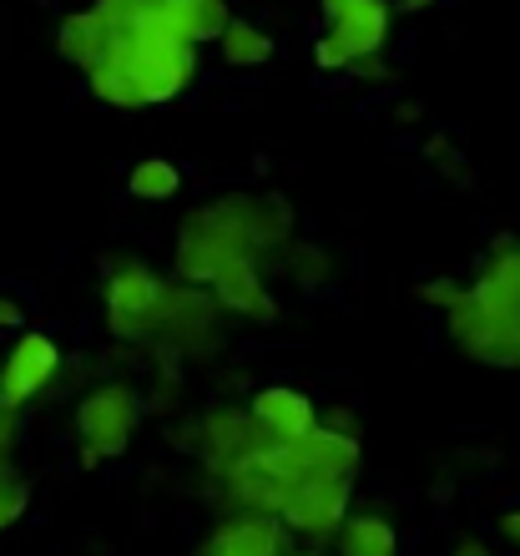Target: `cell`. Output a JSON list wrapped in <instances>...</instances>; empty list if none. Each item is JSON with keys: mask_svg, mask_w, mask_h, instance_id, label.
<instances>
[{"mask_svg": "<svg viewBox=\"0 0 520 556\" xmlns=\"http://www.w3.org/2000/svg\"><path fill=\"white\" fill-rule=\"evenodd\" d=\"M228 26H232L228 0H188V30H192V41H198V46L217 41Z\"/></svg>", "mask_w": 520, "mask_h": 556, "instance_id": "2e32d148", "label": "cell"}, {"mask_svg": "<svg viewBox=\"0 0 520 556\" xmlns=\"http://www.w3.org/2000/svg\"><path fill=\"white\" fill-rule=\"evenodd\" d=\"M137 415H142V405H137L127 384H97L76 405V435H81V445L102 451V460L106 455H127Z\"/></svg>", "mask_w": 520, "mask_h": 556, "instance_id": "5b68a950", "label": "cell"}, {"mask_svg": "<svg viewBox=\"0 0 520 556\" xmlns=\"http://www.w3.org/2000/svg\"><path fill=\"white\" fill-rule=\"evenodd\" d=\"M324 21L354 56H379L390 41V0H324Z\"/></svg>", "mask_w": 520, "mask_h": 556, "instance_id": "52a82bcc", "label": "cell"}, {"mask_svg": "<svg viewBox=\"0 0 520 556\" xmlns=\"http://www.w3.org/2000/svg\"><path fill=\"white\" fill-rule=\"evenodd\" d=\"M192 556H283V527H278V516L243 511L223 521Z\"/></svg>", "mask_w": 520, "mask_h": 556, "instance_id": "9c48e42d", "label": "cell"}, {"mask_svg": "<svg viewBox=\"0 0 520 556\" xmlns=\"http://www.w3.org/2000/svg\"><path fill=\"white\" fill-rule=\"evenodd\" d=\"M213 299L223 308H232V314H248V319H258V324H274L278 319V304H274V293L263 289V268H258V258H253V253L228 258V264L217 268Z\"/></svg>", "mask_w": 520, "mask_h": 556, "instance_id": "ba28073f", "label": "cell"}, {"mask_svg": "<svg viewBox=\"0 0 520 556\" xmlns=\"http://www.w3.org/2000/svg\"><path fill=\"white\" fill-rule=\"evenodd\" d=\"M289 274L299 278V283H324V253L314 249V243H293V253H289Z\"/></svg>", "mask_w": 520, "mask_h": 556, "instance_id": "ffe728a7", "label": "cell"}, {"mask_svg": "<svg viewBox=\"0 0 520 556\" xmlns=\"http://www.w3.org/2000/svg\"><path fill=\"white\" fill-rule=\"evenodd\" d=\"M333 542H339V556H399V536H394L390 516L379 511H354Z\"/></svg>", "mask_w": 520, "mask_h": 556, "instance_id": "7c38bea8", "label": "cell"}, {"mask_svg": "<svg viewBox=\"0 0 520 556\" xmlns=\"http://www.w3.org/2000/svg\"><path fill=\"white\" fill-rule=\"evenodd\" d=\"M15 415H21V410H15L11 400L0 395V455L11 451V440H15Z\"/></svg>", "mask_w": 520, "mask_h": 556, "instance_id": "44dd1931", "label": "cell"}, {"mask_svg": "<svg viewBox=\"0 0 520 556\" xmlns=\"http://www.w3.org/2000/svg\"><path fill=\"white\" fill-rule=\"evenodd\" d=\"M5 476H11V466H5V455H0V481H5Z\"/></svg>", "mask_w": 520, "mask_h": 556, "instance_id": "4316f807", "label": "cell"}, {"mask_svg": "<svg viewBox=\"0 0 520 556\" xmlns=\"http://www.w3.org/2000/svg\"><path fill=\"white\" fill-rule=\"evenodd\" d=\"M465 293H470V283H460V278H449V274H440V278H424V283H419L415 289V299L419 304H430V308H455L465 299Z\"/></svg>", "mask_w": 520, "mask_h": 556, "instance_id": "e0dca14e", "label": "cell"}, {"mask_svg": "<svg viewBox=\"0 0 520 556\" xmlns=\"http://www.w3.org/2000/svg\"><path fill=\"white\" fill-rule=\"evenodd\" d=\"M283 228H289V213L278 203H263L248 192L217 198V203L188 213L177 228V274L188 283H213L228 258H243V253L258 258L263 249H289Z\"/></svg>", "mask_w": 520, "mask_h": 556, "instance_id": "6da1fadb", "label": "cell"}, {"mask_svg": "<svg viewBox=\"0 0 520 556\" xmlns=\"http://www.w3.org/2000/svg\"><path fill=\"white\" fill-rule=\"evenodd\" d=\"M348 485L354 476H304L283 501V527H293L299 536H308L314 546H329L339 536V527L348 521Z\"/></svg>", "mask_w": 520, "mask_h": 556, "instance_id": "277c9868", "label": "cell"}, {"mask_svg": "<svg viewBox=\"0 0 520 556\" xmlns=\"http://www.w3.org/2000/svg\"><path fill=\"white\" fill-rule=\"evenodd\" d=\"M56 375H61L56 339H46L41 329H26V334L11 344L5 365H0V395L21 410V405H30V400L41 395L46 384H56Z\"/></svg>", "mask_w": 520, "mask_h": 556, "instance_id": "8992f818", "label": "cell"}, {"mask_svg": "<svg viewBox=\"0 0 520 556\" xmlns=\"http://www.w3.org/2000/svg\"><path fill=\"white\" fill-rule=\"evenodd\" d=\"M445 319H449V339L470 359L495 369H520V304L491 299V293H480L470 283V293L449 308Z\"/></svg>", "mask_w": 520, "mask_h": 556, "instance_id": "7a4b0ae2", "label": "cell"}, {"mask_svg": "<svg viewBox=\"0 0 520 556\" xmlns=\"http://www.w3.org/2000/svg\"><path fill=\"white\" fill-rule=\"evenodd\" d=\"M434 0H399V11H430Z\"/></svg>", "mask_w": 520, "mask_h": 556, "instance_id": "d4e9b609", "label": "cell"}, {"mask_svg": "<svg viewBox=\"0 0 520 556\" xmlns=\"http://www.w3.org/2000/svg\"><path fill=\"white\" fill-rule=\"evenodd\" d=\"M354 61H359V56H354V51H348L333 30H324V36L314 41V66H318V72H354Z\"/></svg>", "mask_w": 520, "mask_h": 556, "instance_id": "d6986e66", "label": "cell"}, {"mask_svg": "<svg viewBox=\"0 0 520 556\" xmlns=\"http://www.w3.org/2000/svg\"><path fill=\"white\" fill-rule=\"evenodd\" d=\"M167 278H157L147 264H116L106 274V324L116 339H142L152 344L157 314L167 304Z\"/></svg>", "mask_w": 520, "mask_h": 556, "instance_id": "3957f363", "label": "cell"}, {"mask_svg": "<svg viewBox=\"0 0 520 556\" xmlns=\"http://www.w3.org/2000/svg\"><path fill=\"white\" fill-rule=\"evenodd\" d=\"M26 506H30V485H26V476H5L0 481V531H11L21 516H26Z\"/></svg>", "mask_w": 520, "mask_h": 556, "instance_id": "ac0fdd59", "label": "cell"}, {"mask_svg": "<svg viewBox=\"0 0 520 556\" xmlns=\"http://www.w3.org/2000/svg\"><path fill=\"white\" fill-rule=\"evenodd\" d=\"M248 410L258 415L278 440H304V435H314L318 430L314 400H308L304 390H289V384H268V390H258Z\"/></svg>", "mask_w": 520, "mask_h": 556, "instance_id": "30bf717a", "label": "cell"}, {"mask_svg": "<svg viewBox=\"0 0 520 556\" xmlns=\"http://www.w3.org/2000/svg\"><path fill=\"white\" fill-rule=\"evenodd\" d=\"M56 46L61 56L72 61V66H81V72H97L106 56H112V26H106V15L91 5V11H72L66 21H61L56 30Z\"/></svg>", "mask_w": 520, "mask_h": 556, "instance_id": "8fae6325", "label": "cell"}, {"mask_svg": "<svg viewBox=\"0 0 520 556\" xmlns=\"http://www.w3.org/2000/svg\"><path fill=\"white\" fill-rule=\"evenodd\" d=\"M293 556H329V552H324V546H314V542H308V546H299V552H293Z\"/></svg>", "mask_w": 520, "mask_h": 556, "instance_id": "484cf974", "label": "cell"}, {"mask_svg": "<svg viewBox=\"0 0 520 556\" xmlns=\"http://www.w3.org/2000/svg\"><path fill=\"white\" fill-rule=\"evenodd\" d=\"M177 188H182V173L167 157H142L127 177V192L142 198V203H173Z\"/></svg>", "mask_w": 520, "mask_h": 556, "instance_id": "9a60e30c", "label": "cell"}, {"mask_svg": "<svg viewBox=\"0 0 520 556\" xmlns=\"http://www.w3.org/2000/svg\"><path fill=\"white\" fill-rule=\"evenodd\" d=\"M217 56L228 61V66H263V61H274V36L263 26H253V21H238L232 15V26L217 36Z\"/></svg>", "mask_w": 520, "mask_h": 556, "instance_id": "5bb4252c", "label": "cell"}, {"mask_svg": "<svg viewBox=\"0 0 520 556\" xmlns=\"http://www.w3.org/2000/svg\"><path fill=\"white\" fill-rule=\"evenodd\" d=\"M455 556H495V552L485 542H460V546H455Z\"/></svg>", "mask_w": 520, "mask_h": 556, "instance_id": "cb8c5ba5", "label": "cell"}, {"mask_svg": "<svg viewBox=\"0 0 520 556\" xmlns=\"http://www.w3.org/2000/svg\"><path fill=\"white\" fill-rule=\"evenodd\" d=\"M495 531L506 536L510 546H520V506H510V511H500V521H495Z\"/></svg>", "mask_w": 520, "mask_h": 556, "instance_id": "7402d4cb", "label": "cell"}, {"mask_svg": "<svg viewBox=\"0 0 520 556\" xmlns=\"http://www.w3.org/2000/svg\"><path fill=\"white\" fill-rule=\"evenodd\" d=\"M87 81H91V97L106 102V106H122V112H131V106H152L147 102V87L137 81V72L122 66V61H112V56H106L97 72H87Z\"/></svg>", "mask_w": 520, "mask_h": 556, "instance_id": "4fadbf2b", "label": "cell"}, {"mask_svg": "<svg viewBox=\"0 0 520 556\" xmlns=\"http://www.w3.org/2000/svg\"><path fill=\"white\" fill-rule=\"evenodd\" d=\"M21 304H15V299H5V293H0V329H21Z\"/></svg>", "mask_w": 520, "mask_h": 556, "instance_id": "603a6c76", "label": "cell"}]
</instances>
